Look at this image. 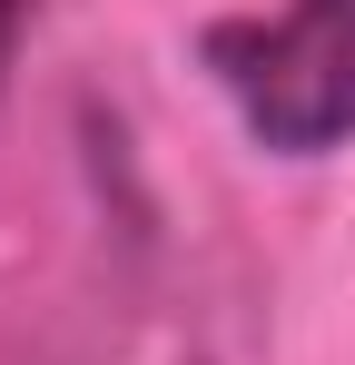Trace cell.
I'll return each instance as SVG.
<instances>
[{"mask_svg": "<svg viewBox=\"0 0 355 365\" xmlns=\"http://www.w3.org/2000/svg\"><path fill=\"white\" fill-rule=\"evenodd\" d=\"M207 69L267 148L316 158L355 138V0H287L277 20L207 30Z\"/></svg>", "mask_w": 355, "mask_h": 365, "instance_id": "cell-1", "label": "cell"}, {"mask_svg": "<svg viewBox=\"0 0 355 365\" xmlns=\"http://www.w3.org/2000/svg\"><path fill=\"white\" fill-rule=\"evenodd\" d=\"M10 50H20V0H0V69H10Z\"/></svg>", "mask_w": 355, "mask_h": 365, "instance_id": "cell-2", "label": "cell"}]
</instances>
